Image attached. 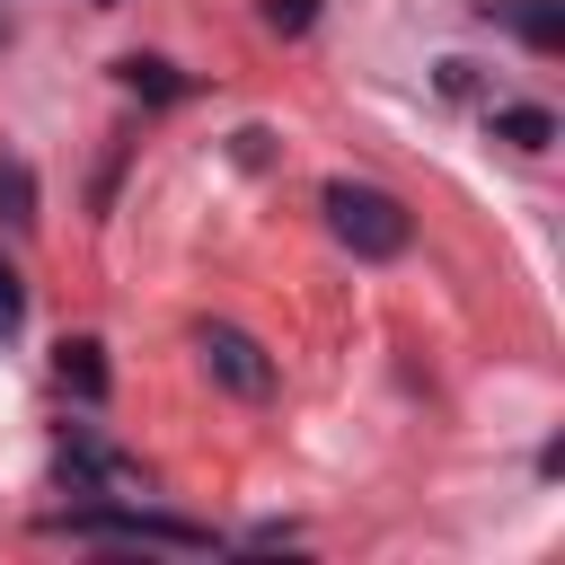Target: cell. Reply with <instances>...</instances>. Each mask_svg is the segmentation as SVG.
<instances>
[{
	"label": "cell",
	"mask_w": 565,
	"mask_h": 565,
	"mask_svg": "<svg viewBox=\"0 0 565 565\" xmlns=\"http://www.w3.org/2000/svg\"><path fill=\"white\" fill-rule=\"evenodd\" d=\"M18 327H26V282H18V265L0 256V344H9Z\"/></svg>",
	"instance_id": "cell-9"
},
{
	"label": "cell",
	"mask_w": 565,
	"mask_h": 565,
	"mask_svg": "<svg viewBox=\"0 0 565 565\" xmlns=\"http://www.w3.org/2000/svg\"><path fill=\"white\" fill-rule=\"evenodd\" d=\"M97 9H115V0H97Z\"/></svg>",
	"instance_id": "cell-11"
},
{
	"label": "cell",
	"mask_w": 565,
	"mask_h": 565,
	"mask_svg": "<svg viewBox=\"0 0 565 565\" xmlns=\"http://www.w3.org/2000/svg\"><path fill=\"white\" fill-rule=\"evenodd\" d=\"M71 539H106V547H212V530H194V521H168V512H124V503H97V512H71L62 521Z\"/></svg>",
	"instance_id": "cell-3"
},
{
	"label": "cell",
	"mask_w": 565,
	"mask_h": 565,
	"mask_svg": "<svg viewBox=\"0 0 565 565\" xmlns=\"http://www.w3.org/2000/svg\"><path fill=\"white\" fill-rule=\"evenodd\" d=\"M0 221H35V177H26V159H0Z\"/></svg>",
	"instance_id": "cell-8"
},
{
	"label": "cell",
	"mask_w": 565,
	"mask_h": 565,
	"mask_svg": "<svg viewBox=\"0 0 565 565\" xmlns=\"http://www.w3.org/2000/svg\"><path fill=\"white\" fill-rule=\"evenodd\" d=\"M494 141H512V150H547V141H556V115H547V106H494Z\"/></svg>",
	"instance_id": "cell-6"
},
{
	"label": "cell",
	"mask_w": 565,
	"mask_h": 565,
	"mask_svg": "<svg viewBox=\"0 0 565 565\" xmlns=\"http://www.w3.org/2000/svg\"><path fill=\"white\" fill-rule=\"evenodd\" d=\"M477 18L512 26L530 53H565V0H477Z\"/></svg>",
	"instance_id": "cell-4"
},
{
	"label": "cell",
	"mask_w": 565,
	"mask_h": 565,
	"mask_svg": "<svg viewBox=\"0 0 565 565\" xmlns=\"http://www.w3.org/2000/svg\"><path fill=\"white\" fill-rule=\"evenodd\" d=\"M115 79H124L132 97H150V106H177V97H185V71H177V62H159V53H124V62H115Z\"/></svg>",
	"instance_id": "cell-5"
},
{
	"label": "cell",
	"mask_w": 565,
	"mask_h": 565,
	"mask_svg": "<svg viewBox=\"0 0 565 565\" xmlns=\"http://www.w3.org/2000/svg\"><path fill=\"white\" fill-rule=\"evenodd\" d=\"M327 230L353 247V256H371V265H388V256H406V238H415V212L388 194V185H362V177H335L327 185Z\"/></svg>",
	"instance_id": "cell-1"
},
{
	"label": "cell",
	"mask_w": 565,
	"mask_h": 565,
	"mask_svg": "<svg viewBox=\"0 0 565 565\" xmlns=\"http://www.w3.org/2000/svg\"><path fill=\"white\" fill-rule=\"evenodd\" d=\"M194 353H203V371H212L230 397H274V380H282L274 353H265L247 327H230V318H203V327H194Z\"/></svg>",
	"instance_id": "cell-2"
},
{
	"label": "cell",
	"mask_w": 565,
	"mask_h": 565,
	"mask_svg": "<svg viewBox=\"0 0 565 565\" xmlns=\"http://www.w3.org/2000/svg\"><path fill=\"white\" fill-rule=\"evenodd\" d=\"M309 18H318V0H265V26L274 35H309Z\"/></svg>",
	"instance_id": "cell-10"
},
{
	"label": "cell",
	"mask_w": 565,
	"mask_h": 565,
	"mask_svg": "<svg viewBox=\"0 0 565 565\" xmlns=\"http://www.w3.org/2000/svg\"><path fill=\"white\" fill-rule=\"evenodd\" d=\"M97 353H106L97 335H71V344H62V380H71L79 397H106V362H97Z\"/></svg>",
	"instance_id": "cell-7"
}]
</instances>
